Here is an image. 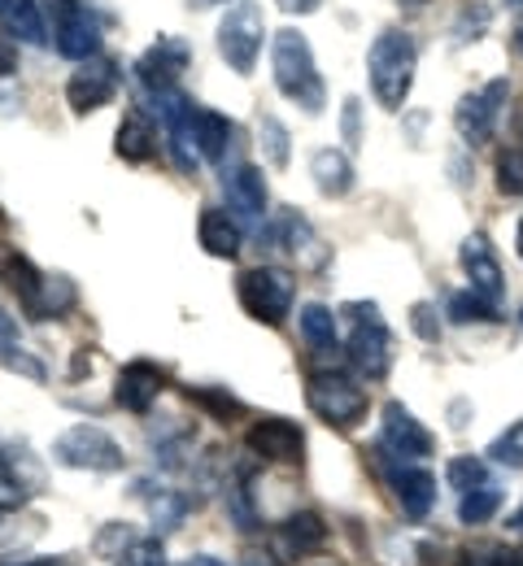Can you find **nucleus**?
<instances>
[{"instance_id":"f257e3e1","label":"nucleus","mask_w":523,"mask_h":566,"mask_svg":"<svg viewBox=\"0 0 523 566\" xmlns=\"http://www.w3.org/2000/svg\"><path fill=\"white\" fill-rule=\"evenodd\" d=\"M271 71H275V87L280 96L297 101L305 114H323V78H318V66H314V53H310V40L284 27L275 40H271Z\"/></svg>"},{"instance_id":"f03ea898","label":"nucleus","mask_w":523,"mask_h":566,"mask_svg":"<svg viewBox=\"0 0 523 566\" xmlns=\"http://www.w3.org/2000/svg\"><path fill=\"white\" fill-rule=\"evenodd\" d=\"M415 66H419V49L406 31L388 27L379 31V40L367 53V74H372V92L384 109H401L410 87H415Z\"/></svg>"},{"instance_id":"7ed1b4c3","label":"nucleus","mask_w":523,"mask_h":566,"mask_svg":"<svg viewBox=\"0 0 523 566\" xmlns=\"http://www.w3.org/2000/svg\"><path fill=\"white\" fill-rule=\"evenodd\" d=\"M236 296L244 305V314L253 323H266V327H280L289 314H293V301H297V280L280 266H253L236 280Z\"/></svg>"},{"instance_id":"20e7f679","label":"nucleus","mask_w":523,"mask_h":566,"mask_svg":"<svg viewBox=\"0 0 523 566\" xmlns=\"http://www.w3.org/2000/svg\"><path fill=\"white\" fill-rule=\"evenodd\" d=\"M53 462L71 467V471H92V475H114L127 467L118 440L96 423H75L66 427L57 440H53Z\"/></svg>"},{"instance_id":"39448f33","label":"nucleus","mask_w":523,"mask_h":566,"mask_svg":"<svg viewBox=\"0 0 523 566\" xmlns=\"http://www.w3.org/2000/svg\"><path fill=\"white\" fill-rule=\"evenodd\" d=\"M305 406L327 427H354L367 415V388L341 370H318L305 379Z\"/></svg>"},{"instance_id":"423d86ee","label":"nucleus","mask_w":523,"mask_h":566,"mask_svg":"<svg viewBox=\"0 0 523 566\" xmlns=\"http://www.w3.org/2000/svg\"><path fill=\"white\" fill-rule=\"evenodd\" d=\"M345 314H354V332H349V361L358 366L363 379H384L393 366V332L379 318L375 301H354L345 305Z\"/></svg>"},{"instance_id":"0eeeda50","label":"nucleus","mask_w":523,"mask_h":566,"mask_svg":"<svg viewBox=\"0 0 523 566\" xmlns=\"http://www.w3.org/2000/svg\"><path fill=\"white\" fill-rule=\"evenodd\" d=\"M262 40H266V18L253 0H240L231 4L219 22V53L236 74H253L258 66V53H262Z\"/></svg>"},{"instance_id":"6e6552de","label":"nucleus","mask_w":523,"mask_h":566,"mask_svg":"<svg viewBox=\"0 0 523 566\" xmlns=\"http://www.w3.org/2000/svg\"><path fill=\"white\" fill-rule=\"evenodd\" d=\"M44 484H49V475H44V462L35 458V449L27 440L0 436V505L18 510L31 496L44 493Z\"/></svg>"},{"instance_id":"1a4fd4ad","label":"nucleus","mask_w":523,"mask_h":566,"mask_svg":"<svg viewBox=\"0 0 523 566\" xmlns=\"http://www.w3.org/2000/svg\"><path fill=\"white\" fill-rule=\"evenodd\" d=\"M379 475H384L388 493L397 496V505H401L406 518L419 523V518L432 514V505H437V475L428 467L406 462V458H393V453L379 449Z\"/></svg>"},{"instance_id":"9d476101","label":"nucleus","mask_w":523,"mask_h":566,"mask_svg":"<svg viewBox=\"0 0 523 566\" xmlns=\"http://www.w3.org/2000/svg\"><path fill=\"white\" fill-rule=\"evenodd\" d=\"M44 9L53 18V40L62 57L87 62L101 53V18L83 0H44Z\"/></svg>"},{"instance_id":"9b49d317","label":"nucleus","mask_w":523,"mask_h":566,"mask_svg":"<svg viewBox=\"0 0 523 566\" xmlns=\"http://www.w3.org/2000/svg\"><path fill=\"white\" fill-rule=\"evenodd\" d=\"M511 96V83L506 78H493L484 83L480 92H467L453 109V127L467 144H489L498 136V123H502V105Z\"/></svg>"},{"instance_id":"f8f14e48","label":"nucleus","mask_w":523,"mask_h":566,"mask_svg":"<svg viewBox=\"0 0 523 566\" xmlns=\"http://www.w3.org/2000/svg\"><path fill=\"white\" fill-rule=\"evenodd\" d=\"M379 449L393 453V458L419 462V458H432L437 453V436L419 423L401 401H388L384 406V423H379Z\"/></svg>"},{"instance_id":"ddd939ff","label":"nucleus","mask_w":523,"mask_h":566,"mask_svg":"<svg viewBox=\"0 0 523 566\" xmlns=\"http://www.w3.org/2000/svg\"><path fill=\"white\" fill-rule=\"evenodd\" d=\"M118 83H123L118 62L105 57V53H96V57L79 62V71L71 74V83H66V101H71L75 114H92V109H101V105H109V101L118 96Z\"/></svg>"},{"instance_id":"4468645a","label":"nucleus","mask_w":523,"mask_h":566,"mask_svg":"<svg viewBox=\"0 0 523 566\" xmlns=\"http://www.w3.org/2000/svg\"><path fill=\"white\" fill-rule=\"evenodd\" d=\"M458 262H462V271H467V280H471V292L475 296H484L489 305H498L502 301V292H506V275H502V262H498V253H493V244H489V235H467L462 240V253H458Z\"/></svg>"},{"instance_id":"2eb2a0df","label":"nucleus","mask_w":523,"mask_h":566,"mask_svg":"<svg viewBox=\"0 0 523 566\" xmlns=\"http://www.w3.org/2000/svg\"><path fill=\"white\" fill-rule=\"evenodd\" d=\"M223 197L227 210L236 213L240 222H262V213H266V179H262V170L249 166V161L223 166Z\"/></svg>"},{"instance_id":"dca6fc26","label":"nucleus","mask_w":523,"mask_h":566,"mask_svg":"<svg viewBox=\"0 0 523 566\" xmlns=\"http://www.w3.org/2000/svg\"><path fill=\"white\" fill-rule=\"evenodd\" d=\"M249 449L262 458V462H275V467H301V453H305V436L297 423L289 419H258L249 427Z\"/></svg>"},{"instance_id":"f3484780","label":"nucleus","mask_w":523,"mask_h":566,"mask_svg":"<svg viewBox=\"0 0 523 566\" xmlns=\"http://www.w3.org/2000/svg\"><path fill=\"white\" fill-rule=\"evenodd\" d=\"M161 384H166L161 366H153V361H145V357H136V361H127V366L118 370L114 401H118L123 410H132V415H149L153 401L161 397Z\"/></svg>"},{"instance_id":"a211bd4d","label":"nucleus","mask_w":523,"mask_h":566,"mask_svg":"<svg viewBox=\"0 0 523 566\" xmlns=\"http://www.w3.org/2000/svg\"><path fill=\"white\" fill-rule=\"evenodd\" d=\"M188 62H192L188 44H184V40H175V35H161L149 53L140 57V66H136V74H140V87H145V92L175 87V78L188 71Z\"/></svg>"},{"instance_id":"6ab92c4d","label":"nucleus","mask_w":523,"mask_h":566,"mask_svg":"<svg viewBox=\"0 0 523 566\" xmlns=\"http://www.w3.org/2000/svg\"><path fill=\"white\" fill-rule=\"evenodd\" d=\"M266 244H275L280 253H293L305 266H323V244H318L314 227L297 210H284L275 218V227L266 231Z\"/></svg>"},{"instance_id":"aec40b11","label":"nucleus","mask_w":523,"mask_h":566,"mask_svg":"<svg viewBox=\"0 0 523 566\" xmlns=\"http://www.w3.org/2000/svg\"><path fill=\"white\" fill-rule=\"evenodd\" d=\"M132 493L145 496L157 536L179 532V527H184V518L192 514V496L179 493V489H157V484H149V480H136V489H132Z\"/></svg>"},{"instance_id":"412c9836","label":"nucleus","mask_w":523,"mask_h":566,"mask_svg":"<svg viewBox=\"0 0 523 566\" xmlns=\"http://www.w3.org/2000/svg\"><path fill=\"white\" fill-rule=\"evenodd\" d=\"M192 140H197V153L215 166H227V153H231V140H236V127L227 114H215V109H197L192 118Z\"/></svg>"},{"instance_id":"4be33fe9","label":"nucleus","mask_w":523,"mask_h":566,"mask_svg":"<svg viewBox=\"0 0 523 566\" xmlns=\"http://www.w3.org/2000/svg\"><path fill=\"white\" fill-rule=\"evenodd\" d=\"M310 179L318 184L323 197H349V188H354V161H349V153L318 148L310 157Z\"/></svg>"},{"instance_id":"5701e85b","label":"nucleus","mask_w":523,"mask_h":566,"mask_svg":"<svg viewBox=\"0 0 523 566\" xmlns=\"http://www.w3.org/2000/svg\"><path fill=\"white\" fill-rule=\"evenodd\" d=\"M114 153L123 161H149L153 153H157V127L149 123V114H140V109L123 114L118 136H114Z\"/></svg>"},{"instance_id":"b1692460","label":"nucleus","mask_w":523,"mask_h":566,"mask_svg":"<svg viewBox=\"0 0 523 566\" xmlns=\"http://www.w3.org/2000/svg\"><path fill=\"white\" fill-rule=\"evenodd\" d=\"M197 235H201V249H206L210 258L231 262V258L240 253V222H236V218H227V210H201V227H197Z\"/></svg>"},{"instance_id":"393cba45","label":"nucleus","mask_w":523,"mask_h":566,"mask_svg":"<svg viewBox=\"0 0 523 566\" xmlns=\"http://www.w3.org/2000/svg\"><path fill=\"white\" fill-rule=\"evenodd\" d=\"M4 280H9V287L18 292V301H22L27 318H35V305H40V292H44V280H49V275H44L31 258L9 253V258H4Z\"/></svg>"},{"instance_id":"a878e982","label":"nucleus","mask_w":523,"mask_h":566,"mask_svg":"<svg viewBox=\"0 0 523 566\" xmlns=\"http://www.w3.org/2000/svg\"><path fill=\"white\" fill-rule=\"evenodd\" d=\"M297 323H301L305 345H310L314 354H336V314H332L327 305H318V301L301 305Z\"/></svg>"},{"instance_id":"bb28decb","label":"nucleus","mask_w":523,"mask_h":566,"mask_svg":"<svg viewBox=\"0 0 523 566\" xmlns=\"http://www.w3.org/2000/svg\"><path fill=\"white\" fill-rule=\"evenodd\" d=\"M323 541H327V527H323V518H318L314 510L293 514V518L280 527V545H284V554H310V549H318Z\"/></svg>"},{"instance_id":"cd10ccee","label":"nucleus","mask_w":523,"mask_h":566,"mask_svg":"<svg viewBox=\"0 0 523 566\" xmlns=\"http://www.w3.org/2000/svg\"><path fill=\"white\" fill-rule=\"evenodd\" d=\"M0 18H4V27H9L18 40H27V44H49V31H44V18H40V4H35V0H9V4L0 9Z\"/></svg>"},{"instance_id":"c85d7f7f","label":"nucleus","mask_w":523,"mask_h":566,"mask_svg":"<svg viewBox=\"0 0 523 566\" xmlns=\"http://www.w3.org/2000/svg\"><path fill=\"white\" fill-rule=\"evenodd\" d=\"M498 510H502V489H498V480H489V484H480V489L462 493V501H458V518H462L467 527L489 523Z\"/></svg>"},{"instance_id":"c756f323","label":"nucleus","mask_w":523,"mask_h":566,"mask_svg":"<svg viewBox=\"0 0 523 566\" xmlns=\"http://www.w3.org/2000/svg\"><path fill=\"white\" fill-rule=\"evenodd\" d=\"M258 140H262V153H266V161H271L275 170H284V166L293 161L289 127H284L275 114H262V118H258Z\"/></svg>"},{"instance_id":"7c9ffc66","label":"nucleus","mask_w":523,"mask_h":566,"mask_svg":"<svg viewBox=\"0 0 523 566\" xmlns=\"http://www.w3.org/2000/svg\"><path fill=\"white\" fill-rule=\"evenodd\" d=\"M458 566H523V558L502 541H480L458 554Z\"/></svg>"},{"instance_id":"2f4dec72","label":"nucleus","mask_w":523,"mask_h":566,"mask_svg":"<svg viewBox=\"0 0 523 566\" xmlns=\"http://www.w3.org/2000/svg\"><path fill=\"white\" fill-rule=\"evenodd\" d=\"M449 318L453 323H498V305H489L475 292H453L449 296Z\"/></svg>"},{"instance_id":"473e14b6","label":"nucleus","mask_w":523,"mask_h":566,"mask_svg":"<svg viewBox=\"0 0 523 566\" xmlns=\"http://www.w3.org/2000/svg\"><path fill=\"white\" fill-rule=\"evenodd\" d=\"M446 475L458 493H471V489H480V484H489V480H493V475H489V467H484V458H453Z\"/></svg>"},{"instance_id":"72a5a7b5","label":"nucleus","mask_w":523,"mask_h":566,"mask_svg":"<svg viewBox=\"0 0 523 566\" xmlns=\"http://www.w3.org/2000/svg\"><path fill=\"white\" fill-rule=\"evenodd\" d=\"M114 566H166L161 536H136V541L114 558Z\"/></svg>"},{"instance_id":"f704fd0d","label":"nucleus","mask_w":523,"mask_h":566,"mask_svg":"<svg viewBox=\"0 0 523 566\" xmlns=\"http://www.w3.org/2000/svg\"><path fill=\"white\" fill-rule=\"evenodd\" d=\"M188 401H197V406H206L215 419H236V415H244V406L227 392V388H188Z\"/></svg>"},{"instance_id":"c9c22d12","label":"nucleus","mask_w":523,"mask_h":566,"mask_svg":"<svg viewBox=\"0 0 523 566\" xmlns=\"http://www.w3.org/2000/svg\"><path fill=\"white\" fill-rule=\"evenodd\" d=\"M489 458L502 462V467H523V419L515 427H506V431L489 444Z\"/></svg>"},{"instance_id":"e433bc0d","label":"nucleus","mask_w":523,"mask_h":566,"mask_svg":"<svg viewBox=\"0 0 523 566\" xmlns=\"http://www.w3.org/2000/svg\"><path fill=\"white\" fill-rule=\"evenodd\" d=\"M498 188L506 197H523V148H506L498 157Z\"/></svg>"},{"instance_id":"4c0bfd02","label":"nucleus","mask_w":523,"mask_h":566,"mask_svg":"<svg viewBox=\"0 0 523 566\" xmlns=\"http://www.w3.org/2000/svg\"><path fill=\"white\" fill-rule=\"evenodd\" d=\"M410 327H415V336H419V340H428V345H437V340H441V323H437V305H432V301H419V305H410Z\"/></svg>"},{"instance_id":"58836bf2","label":"nucleus","mask_w":523,"mask_h":566,"mask_svg":"<svg viewBox=\"0 0 523 566\" xmlns=\"http://www.w3.org/2000/svg\"><path fill=\"white\" fill-rule=\"evenodd\" d=\"M358 114H363V101H358V96H349V101H345V114H341V132H345V144H349V148H358V144H363Z\"/></svg>"},{"instance_id":"ea45409f","label":"nucleus","mask_w":523,"mask_h":566,"mask_svg":"<svg viewBox=\"0 0 523 566\" xmlns=\"http://www.w3.org/2000/svg\"><path fill=\"white\" fill-rule=\"evenodd\" d=\"M4 366H9V370H18V375H27V379H35V384H44V379H49V370H44L31 354H22V349H13V354L4 357Z\"/></svg>"},{"instance_id":"a19ab883","label":"nucleus","mask_w":523,"mask_h":566,"mask_svg":"<svg viewBox=\"0 0 523 566\" xmlns=\"http://www.w3.org/2000/svg\"><path fill=\"white\" fill-rule=\"evenodd\" d=\"M18 349V318L9 310H0V361Z\"/></svg>"},{"instance_id":"79ce46f5","label":"nucleus","mask_w":523,"mask_h":566,"mask_svg":"<svg viewBox=\"0 0 523 566\" xmlns=\"http://www.w3.org/2000/svg\"><path fill=\"white\" fill-rule=\"evenodd\" d=\"M484 27H489V9H475V18H471V9H467V13L458 18V40H467V31H471V40H475Z\"/></svg>"},{"instance_id":"37998d69","label":"nucleus","mask_w":523,"mask_h":566,"mask_svg":"<svg viewBox=\"0 0 523 566\" xmlns=\"http://www.w3.org/2000/svg\"><path fill=\"white\" fill-rule=\"evenodd\" d=\"M18 71V49H13V40H4V35H0V78H4V74H13Z\"/></svg>"},{"instance_id":"c03bdc74","label":"nucleus","mask_w":523,"mask_h":566,"mask_svg":"<svg viewBox=\"0 0 523 566\" xmlns=\"http://www.w3.org/2000/svg\"><path fill=\"white\" fill-rule=\"evenodd\" d=\"M275 4H280L284 13H314L323 0H275Z\"/></svg>"},{"instance_id":"a18cd8bd","label":"nucleus","mask_w":523,"mask_h":566,"mask_svg":"<svg viewBox=\"0 0 523 566\" xmlns=\"http://www.w3.org/2000/svg\"><path fill=\"white\" fill-rule=\"evenodd\" d=\"M0 566H71L66 558H31V563H0Z\"/></svg>"},{"instance_id":"49530a36","label":"nucleus","mask_w":523,"mask_h":566,"mask_svg":"<svg viewBox=\"0 0 523 566\" xmlns=\"http://www.w3.org/2000/svg\"><path fill=\"white\" fill-rule=\"evenodd\" d=\"M179 566H223L219 558H210V554H201V558H188V563H179Z\"/></svg>"},{"instance_id":"de8ad7c7","label":"nucleus","mask_w":523,"mask_h":566,"mask_svg":"<svg viewBox=\"0 0 523 566\" xmlns=\"http://www.w3.org/2000/svg\"><path fill=\"white\" fill-rule=\"evenodd\" d=\"M515 53L523 57V18H520V27H515Z\"/></svg>"},{"instance_id":"09e8293b","label":"nucleus","mask_w":523,"mask_h":566,"mask_svg":"<svg viewBox=\"0 0 523 566\" xmlns=\"http://www.w3.org/2000/svg\"><path fill=\"white\" fill-rule=\"evenodd\" d=\"M511 527H515V532H523V505L515 510V514H511Z\"/></svg>"},{"instance_id":"8fccbe9b","label":"nucleus","mask_w":523,"mask_h":566,"mask_svg":"<svg viewBox=\"0 0 523 566\" xmlns=\"http://www.w3.org/2000/svg\"><path fill=\"white\" fill-rule=\"evenodd\" d=\"M240 566H275V563H271V558H244Z\"/></svg>"},{"instance_id":"3c124183","label":"nucleus","mask_w":523,"mask_h":566,"mask_svg":"<svg viewBox=\"0 0 523 566\" xmlns=\"http://www.w3.org/2000/svg\"><path fill=\"white\" fill-rule=\"evenodd\" d=\"M401 4H406V9H423V0H401Z\"/></svg>"},{"instance_id":"603ef678","label":"nucleus","mask_w":523,"mask_h":566,"mask_svg":"<svg viewBox=\"0 0 523 566\" xmlns=\"http://www.w3.org/2000/svg\"><path fill=\"white\" fill-rule=\"evenodd\" d=\"M515 249H520V258H523V222H520V235H515Z\"/></svg>"},{"instance_id":"864d4df0","label":"nucleus","mask_w":523,"mask_h":566,"mask_svg":"<svg viewBox=\"0 0 523 566\" xmlns=\"http://www.w3.org/2000/svg\"><path fill=\"white\" fill-rule=\"evenodd\" d=\"M4 514H9V510H4V505H0V527H4Z\"/></svg>"},{"instance_id":"5fc2aeb1","label":"nucleus","mask_w":523,"mask_h":566,"mask_svg":"<svg viewBox=\"0 0 523 566\" xmlns=\"http://www.w3.org/2000/svg\"><path fill=\"white\" fill-rule=\"evenodd\" d=\"M506 4H515V9H523V0H506Z\"/></svg>"},{"instance_id":"6e6d98bb","label":"nucleus","mask_w":523,"mask_h":566,"mask_svg":"<svg viewBox=\"0 0 523 566\" xmlns=\"http://www.w3.org/2000/svg\"><path fill=\"white\" fill-rule=\"evenodd\" d=\"M4 4H9V0H0V9H4Z\"/></svg>"},{"instance_id":"4d7b16f0","label":"nucleus","mask_w":523,"mask_h":566,"mask_svg":"<svg viewBox=\"0 0 523 566\" xmlns=\"http://www.w3.org/2000/svg\"><path fill=\"white\" fill-rule=\"evenodd\" d=\"M520 318H523V310H520Z\"/></svg>"},{"instance_id":"13d9d810","label":"nucleus","mask_w":523,"mask_h":566,"mask_svg":"<svg viewBox=\"0 0 523 566\" xmlns=\"http://www.w3.org/2000/svg\"><path fill=\"white\" fill-rule=\"evenodd\" d=\"M219 4H223V0H219Z\"/></svg>"}]
</instances>
